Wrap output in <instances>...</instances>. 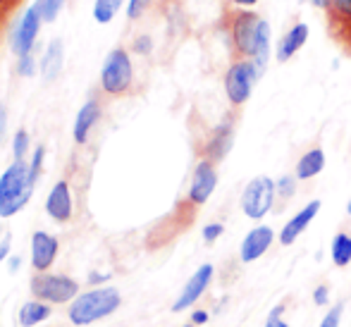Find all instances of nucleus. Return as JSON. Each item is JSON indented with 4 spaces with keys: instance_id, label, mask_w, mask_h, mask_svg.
Listing matches in <instances>:
<instances>
[{
    "instance_id": "obj_1",
    "label": "nucleus",
    "mask_w": 351,
    "mask_h": 327,
    "mask_svg": "<svg viewBox=\"0 0 351 327\" xmlns=\"http://www.w3.org/2000/svg\"><path fill=\"white\" fill-rule=\"evenodd\" d=\"M122 304V296L112 287H96L91 291H84L70 306L72 325H91L98 320L112 315Z\"/></svg>"
},
{
    "instance_id": "obj_2",
    "label": "nucleus",
    "mask_w": 351,
    "mask_h": 327,
    "mask_svg": "<svg viewBox=\"0 0 351 327\" xmlns=\"http://www.w3.org/2000/svg\"><path fill=\"white\" fill-rule=\"evenodd\" d=\"M34 194V184L29 180V165L24 160H14L0 177V217H12L29 203Z\"/></svg>"
},
{
    "instance_id": "obj_3",
    "label": "nucleus",
    "mask_w": 351,
    "mask_h": 327,
    "mask_svg": "<svg viewBox=\"0 0 351 327\" xmlns=\"http://www.w3.org/2000/svg\"><path fill=\"white\" fill-rule=\"evenodd\" d=\"M132 60L130 53L125 48H115L106 56V62H103L101 69V86L106 93L110 96H122L125 91H130L132 86Z\"/></svg>"
},
{
    "instance_id": "obj_4",
    "label": "nucleus",
    "mask_w": 351,
    "mask_h": 327,
    "mask_svg": "<svg viewBox=\"0 0 351 327\" xmlns=\"http://www.w3.org/2000/svg\"><path fill=\"white\" fill-rule=\"evenodd\" d=\"M32 291L36 299L46 301V304H67L79 296V282L67 275L38 272L32 277Z\"/></svg>"
},
{
    "instance_id": "obj_5",
    "label": "nucleus",
    "mask_w": 351,
    "mask_h": 327,
    "mask_svg": "<svg viewBox=\"0 0 351 327\" xmlns=\"http://www.w3.org/2000/svg\"><path fill=\"white\" fill-rule=\"evenodd\" d=\"M275 194H278V184L270 177H254L246 184L244 194H241V210L251 220H261L268 215V210L273 208Z\"/></svg>"
},
{
    "instance_id": "obj_6",
    "label": "nucleus",
    "mask_w": 351,
    "mask_h": 327,
    "mask_svg": "<svg viewBox=\"0 0 351 327\" xmlns=\"http://www.w3.org/2000/svg\"><path fill=\"white\" fill-rule=\"evenodd\" d=\"M258 72L261 69L256 67L254 60H239L227 69L225 91H227V98H230L234 106H241V103L249 101L256 79H258Z\"/></svg>"
},
{
    "instance_id": "obj_7",
    "label": "nucleus",
    "mask_w": 351,
    "mask_h": 327,
    "mask_svg": "<svg viewBox=\"0 0 351 327\" xmlns=\"http://www.w3.org/2000/svg\"><path fill=\"white\" fill-rule=\"evenodd\" d=\"M41 24H43L41 12H38L36 5H32V8L24 12V17L19 19L17 29H14V34H12V51L17 53V56H29V53H32L38 32H41Z\"/></svg>"
},
{
    "instance_id": "obj_8",
    "label": "nucleus",
    "mask_w": 351,
    "mask_h": 327,
    "mask_svg": "<svg viewBox=\"0 0 351 327\" xmlns=\"http://www.w3.org/2000/svg\"><path fill=\"white\" fill-rule=\"evenodd\" d=\"M258 14L254 12H241L237 14L234 27H232V38H234V46L241 56L254 58V48H256V34H258Z\"/></svg>"
},
{
    "instance_id": "obj_9",
    "label": "nucleus",
    "mask_w": 351,
    "mask_h": 327,
    "mask_svg": "<svg viewBox=\"0 0 351 327\" xmlns=\"http://www.w3.org/2000/svg\"><path fill=\"white\" fill-rule=\"evenodd\" d=\"M210 280H213V265H210V263H206V265H201L199 270L189 277V282L184 284L182 294L177 296V301L172 304V311H175V313H180V311L194 306L196 301L201 299V294L206 291V287L210 284Z\"/></svg>"
},
{
    "instance_id": "obj_10",
    "label": "nucleus",
    "mask_w": 351,
    "mask_h": 327,
    "mask_svg": "<svg viewBox=\"0 0 351 327\" xmlns=\"http://www.w3.org/2000/svg\"><path fill=\"white\" fill-rule=\"evenodd\" d=\"M217 186V172L213 167L210 160H201L194 170V177H191V186H189V201L196 203V206H204L210 198V194Z\"/></svg>"
},
{
    "instance_id": "obj_11",
    "label": "nucleus",
    "mask_w": 351,
    "mask_h": 327,
    "mask_svg": "<svg viewBox=\"0 0 351 327\" xmlns=\"http://www.w3.org/2000/svg\"><path fill=\"white\" fill-rule=\"evenodd\" d=\"M58 249H60V244H58V239L53 234H48V232H43V230L34 232V237H32V265H34V270L46 272L48 267L56 263Z\"/></svg>"
},
{
    "instance_id": "obj_12",
    "label": "nucleus",
    "mask_w": 351,
    "mask_h": 327,
    "mask_svg": "<svg viewBox=\"0 0 351 327\" xmlns=\"http://www.w3.org/2000/svg\"><path fill=\"white\" fill-rule=\"evenodd\" d=\"M275 239V232L273 227H254V230L249 232V234L244 237V241H241V249H239V256L244 263H254L258 261L261 256L265 254V251L270 249V244H273Z\"/></svg>"
},
{
    "instance_id": "obj_13",
    "label": "nucleus",
    "mask_w": 351,
    "mask_h": 327,
    "mask_svg": "<svg viewBox=\"0 0 351 327\" xmlns=\"http://www.w3.org/2000/svg\"><path fill=\"white\" fill-rule=\"evenodd\" d=\"M46 213L56 222H67L72 217V191L65 180H60L46 198Z\"/></svg>"
},
{
    "instance_id": "obj_14",
    "label": "nucleus",
    "mask_w": 351,
    "mask_h": 327,
    "mask_svg": "<svg viewBox=\"0 0 351 327\" xmlns=\"http://www.w3.org/2000/svg\"><path fill=\"white\" fill-rule=\"evenodd\" d=\"M318 210H320V201H311L308 206H304L299 213H296L294 217H291L289 222H287L285 227H282V232H280V244L282 246H289V244H294L296 239H299V234L306 230V227L313 222V217L318 215Z\"/></svg>"
},
{
    "instance_id": "obj_15",
    "label": "nucleus",
    "mask_w": 351,
    "mask_h": 327,
    "mask_svg": "<svg viewBox=\"0 0 351 327\" xmlns=\"http://www.w3.org/2000/svg\"><path fill=\"white\" fill-rule=\"evenodd\" d=\"M98 117H101V106H98L96 98H91V101H86L82 108H79L77 117H74V127H72V136L79 146L88 141V134H91V130L96 127Z\"/></svg>"
},
{
    "instance_id": "obj_16",
    "label": "nucleus",
    "mask_w": 351,
    "mask_h": 327,
    "mask_svg": "<svg viewBox=\"0 0 351 327\" xmlns=\"http://www.w3.org/2000/svg\"><path fill=\"white\" fill-rule=\"evenodd\" d=\"M62 62H65V48H62V41L60 38H53L48 43L46 53L41 58V74L46 82H53L58 79V74L62 72Z\"/></svg>"
},
{
    "instance_id": "obj_17",
    "label": "nucleus",
    "mask_w": 351,
    "mask_h": 327,
    "mask_svg": "<svg viewBox=\"0 0 351 327\" xmlns=\"http://www.w3.org/2000/svg\"><path fill=\"white\" fill-rule=\"evenodd\" d=\"M306 41H308V27H306V24H294L278 43V60L287 62L296 51H301V46H304Z\"/></svg>"
},
{
    "instance_id": "obj_18",
    "label": "nucleus",
    "mask_w": 351,
    "mask_h": 327,
    "mask_svg": "<svg viewBox=\"0 0 351 327\" xmlns=\"http://www.w3.org/2000/svg\"><path fill=\"white\" fill-rule=\"evenodd\" d=\"M51 304L46 301H27V304L19 308V325L22 327H36L46 323L51 318Z\"/></svg>"
},
{
    "instance_id": "obj_19",
    "label": "nucleus",
    "mask_w": 351,
    "mask_h": 327,
    "mask_svg": "<svg viewBox=\"0 0 351 327\" xmlns=\"http://www.w3.org/2000/svg\"><path fill=\"white\" fill-rule=\"evenodd\" d=\"M325 167V153L320 148H313V151L304 153L301 160L296 162V180H311V177L320 175Z\"/></svg>"
},
{
    "instance_id": "obj_20",
    "label": "nucleus",
    "mask_w": 351,
    "mask_h": 327,
    "mask_svg": "<svg viewBox=\"0 0 351 327\" xmlns=\"http://www.w3.org/2000/svg\"><path fill=\"white\" fill-rule=\"evenodd\" d=\"M232 138H234V132H232V125L230 122H222L220 127L213 134L210 143H208V156L220 160V158L227 156V151L232 148Z\"/></svg>"
},
{
    "instance_id": "obj_21",
    "label": "nucleus",
    "mask_w": 351,
    "mask_h": 327,
    "mask_svg": "<svg viewBox=\"0 0 351 327\" xmlns=\"http://www.w3.org/2000/svg\"><path fill=\"white\" fill-rule=\"evenodd\" d=\"M268 56H270V24L265 19H261L258 24V34H256V48H254V58L256 67L263 69L268 65Z\"/></svg>"
},
{
    "instance_id": "obj_22",
    "label": "nucleus",
    "mask_w": 351,
    "mask_h": 327,
    "mask_svg": "<svg viewBox=\"0 0 351 327\" xmlns=\"http://www.w3.org/2000/svg\"><path fill=\"white\" fill-rule=\"evenodd\" d=\"M330 258L337 267H344L351 263V237L349 234H337L330 244Z\"/></svg>"
},
{
    "instance_id": "obj_23",
    "label": "nucleus",
    "mask_w": 351,
    "mask_h": 327,
    "mask_svg": "<svg viewBox=\"0 0 351 327\" xmlns=\"http://www.w3.org/2000/svg\"><path fill=\"white\" fill-rule=\"evenodd\" d=\"M122 3L125 0H96L93 3V19L98 24H110L115 19L117 10L122 8Z\"/></svg>"
},
{
    "instance_id": "obj_24",
    "label": "nucleus",
    "mask_w": 351,
    "mask_h": 327,
    "mask_svg": "<svg viewBox=\"0 0 351 327\" xmlns=\"http://www.w3.org/2000/svg\"><path fill=\"white\" fill-rule=\"evenodd\" d=\"M34 5H36L38 12H41L43 24H51V22H56V19H58V14H60L65 0H36Z\"/></svg>"
},
{
    "instance_id": "obj_25",
    "label": "nucleus",
    "mask_w": 351,
    "mask_h": 327,
    "mask_svg": "<svg viewBox=\"0 0 351 327\" xmlns=\"http://www.w3.org/2000/svg\"><path fill=\"white\" fill-rule=\"evenodd\" d=\"M29 132L27 130H19L17 134H14L12 138V153H14V160H24V156H27L29 151Z\"/></svg>"
},
{
    "instance_id": "obj_26",
    "label": "nucleus",
    "mask_w": 351,
    "mask_h": 327,
    "mask_svg": "<svg viewBox=\"0 0 351 327\" xmlns=\"http://www.w3.org/2000/svg\"><path fill=\"white\" fill-rule=\"evenodd\" d=\"M43 158H46V148H43V146H36V151H34V160L29 162V180H32V184H34V186H36V180H38V175H41Z\"/></svg>"
},
{
    "instance_id": "obj_27",
    "label": "nucleus",
    "mask_w": 351,
    "mask_h": 327,
    "mask_svg": "<svg viewBox=\"0 0 351 327\" xmlns=\"http://www.w3.org/2000/svg\"><path fill=\"white\" fill-rule=\"evenodd\" d=\"M34 72H36V62H34L32 53H29V56H19V60H17L19 77H34Z\"/></svg>"
},
{
    "instance_id": "obj_28",
    "label": "nucleus",
    "mask_w": 351,
    "mask_h": 327,
    "mask_svg": "<svg viewBox=\"0 0 351 327\" xmlns=\"http://www.w3.org/2000/svg\"><path fill=\"white\" fill-rule=\"evenodd\" d=\"M278 194L282 196V198H289L291 194H294V189H296V180L291 175H285V177H280L278 182Z\"/></svg>"
},
{
    "instance_id": "obj_29",
    "label": "nucleus",
    "mask_w": 351,
    "mask_h": 327,
    "mask_svg": "<svg viewBox=\"0 0 351 327\" xmlns=\"http://www.w3.org/2000/svg\"><path fill=\"white\" fill-rule=\"evenodd\" d=\"M342 311H344V304H337L328 311V315L323 318L320 327H339V318H342Z\"/></svg>"
},
{
    "instance_id": "obj_30",
    "label": "nucleus",
    "mask_w": 351,
    "mask_h": 327,
    "mask_svg": "<svg viewBox=\"0 0 351 327\" xmlns=\"http://www.w3.org/2000/svg\"><path fill=\"white\" fill-rule=\"evenodd\" d=\"M151 0H130V8H127V17L130 19H139L143 14V10L148 8Z\"/></svg>"
},
{
    "instance_id": "obj_31",
    "label": "nucleus",
    "mask_w": 351,
    "mask_h": 327,
    "mask_svg": "<svg viewBox=\"0 0 351 327\" xmlns=\"http://www.w3.org/2000/svg\"><path fill=\"white\" fill-rule=\"evenodd\" d=\"M328 5H332V10L339 17L351 19V0H328Z\"/></svg>"
},
{
    "instance_id": "obj_32",
    "label": "nucleus",
    "mask_w": 351,
    "mask_h": 327,
    "mask_svg": "<svg viewBox=\"0 0 351 327\" xmlns=\"http://www.w3.org/2000/svg\"><path fill=\"white\" fill-rule=\"evenodd\" d=\"M225 232V227L220 225V222H213V225H206L204 227V241H208V244H213V241L217 239V237Z\"/></svg>"
},
{
    "instance_id": "obj_33",
    "label": "nucleus",
    "mask_w": 351,
    "mask_h": 327,
    "mask_svg": "<svg viewBox=\"0 0 351 327\" xmlns=\"http://www.w3.org/2000/svg\"><path fill=\"white\" fill-rule=\"evenodd\" d=\"M282 313H285V308H282V306H275L273 313L268 315V323H265V327H289L285 320H282Z\"/></svg>"
},
{
    "instance_id": "obj_34",
    "label": "nucleus",
    "mask_w": 351,
    "mask_h": 327,
    "mask_svg": "<svg viewBox=\"0 0 351 327\" xmlns=\"http://www.w3.org/2000/svg\"><path fill=\"white\" fill-rule=\"evenodd\" d=\"M151 48H153V41L148 36H139L134 41V51L141 53V56H148V53H151Z\"/></svg>"
},
{
    "instance_id": "obj_35",
    "label": "nucleus",
    "mask_w": 351,
    "mask_h": 327,
    "mask_svg": "<svg viewBox=\"0 0 351 327\" xmlns=\"http://www.w3.org/2000/svg\"><path fill=\"white\" fill-rule=\"evenodd\" d=\"M328 296H330L328 287H318V289L313 291V301H315V306H325V304H328Z\"/></svg>"
},
{
    "instance_id": "obj_36",
    "label": "nucleus",
    "mask_w": 351,
    "mask_h": 327,
    "mask_svg": "<svg viewBox=\"0 0 351 327\" xmlns=\"http://www.w3.org/2000/svg\"><path fill=\"white\" fill-rule=\"evenodd\" d=\"M191 323H194V325L208 323V313H206V311H194V313H191Z\"/></svg>"
},
{
    "instance_id": "obj_37",
    "label": "nucleus",
    "mask_w": 351,
    "mask_h": 327,
    "mask_svg": "<svg viewBox=\"0 0 351 327\" xmlns=\"http://www.w3.org/2000/svg\"><path fill=\"white\" fill-rule=\"evenodd\" d=\"M5 130H8V115H5V108H3V103H0V143H3V138H5Z\"/></svg>"
},
{
    "instance_id": "obj_38",
    "label": "nucleus",
    "mask_w": 351,
    "mask_h": 327,
    "mask_svg": "<svg viewBox=\"0 0 351 327\" xmlns=\"http://www.w3.org/2000/svg\"><path fill=\"white\" fill-rule=\"evenodd\" d=\"M8 256H10V237H5V239L0 241V263L8 261Z\"/></svg>"
},
{
    "instance_id": "obj_39",
    "label": "nucleus",
    "mask_w": 351,
    "mask_h": 327,
    "mask_svg": "<svg viewBox=\"0 0 351 327\" xmlns=\"http://www.w3.org/2000/svg\"><path fill=\"white\" fill-rule=\"evenodd\" d=\"M110 280V275H98V272H93V275H88V284H101V282Z\"/></svg>"
},
{
    "instance_id": "obj_40",
    "label": "nucleus",
    "mask_w": 351,
    "mask_h": 327,
    "mask_svg": "<svg viewBox=\"0 0 351 327\" xmlns=\"http://www.w3.org/2000/svg\"><path fill=\"white\" fill-rule=\"evenodd\" d=\"M232 3L244 5V8H251V5H256V3H258V0H232Z\"/></svg>"
},
{
    "instance_id": "obj_41",
    "label": "nucleus",
    "mask_w": 351,
    "mask_h": 327,
    "mask_svg": "<svg viewBox=\"0 0 351 327\" xmlns=\"http://www.w3.org/2000/svg\"><path fill=\"white\" fill-rule=\"evenodd\" d=\"M19 265H22V261H19L17 256H14V258H10V270H17Z\"/></svg>"
},
{
    "instance_id": "obj_42",
    "label": "nucleus",
    "mask_w": 351,
    "mask_h": 327,
    "mask_svg": "<svg viewBox=\"0 0 351 327\" xmlns=\"http://www.w3.org/2000/svg\"><path fill=\"white\" fill-rule=\"evenodd\" d=\"M315 8H328V0H311Z\"/></svg>"
},
{
    "instance_id": "obj_43",
    "label": "nucleus",
    "mask_w": 351,
    "mask_h": 327,
    "mask_svg": "<svg viewBox=\"0 0 351 327\" xmlns=\"http://www.w3.org/2000/svg\"><path fill=\"white\" fill-rule=\"evenodd\" d=\"M347 213L351 215V198H349V203H347Z\"/></svg>"
},
{
    "instance_id": "obj_44",
    "label": "nucleus",
    "mask_w": 351,
    "mask_h": 327,
    "mask_svg": "<svg viewBox=\"0 0 351 327\" xmlns=\"http://www.w3.org/2000/svg\"><path fill=\"white\" fill-rule=\"evenodd\" d=\"M184 327H199V325H194V323H191V325H184Z\"/></svg>"
}]
</instances>
